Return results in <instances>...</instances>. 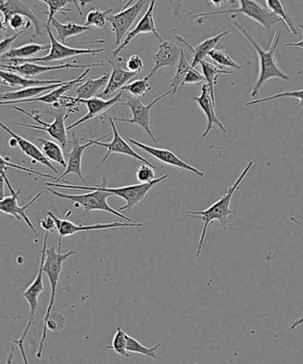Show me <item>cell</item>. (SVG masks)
Segmentation results:
<instances>
[{
	"label": "cell",
	"instance_id": "6da1fadb",
	"mask_svg": "<svg viewBox=\"0 0 303 364\" xmlns=\"http://www.w3.org/2000/svg\"><path fill=\"white\" fill-rule=\"evenodd\" d=\"M232 26L251 45L253 50L255 51L257 56H258V77H257L256 82L253 87L251 94H250L251 97H256L264 87V85L271 79L289 81V76L280 68L276 58L278 42H280L281 37L280 31H277L274 33L272 38H271L269 49H264L260 47L258 42L255 40V38L237 21H233Z\"/></svg>",
	"mask_w": 303,
	"mask_h": 364
},
{
	"label": "cell",
	"instance_id": "7a4b0ae2",
	"mask_svg": "<svg viewBox=\"0 0 303 364\" xmlns=\"http://www.w3.org/2000/svg\"><path fill=\"white\" fill-rule=\"evenodd\" d=\"M255 162L253 161H250L244 171H242L241 174L239 175L237 180H236L233 185L228 186L226 190V193L220 198L219 200L216 201L214 204L211 205L206 210L200 211H189L187 212L186 215L188 218L200 219L204 223L202 232H201L199 247L197 250V257H199L201 252H202L204 242H205L207 229L211 224H213L214 221L220 223L221 228L224 231H227L228 229V215L234 214L235 211L231 210V205L232 198H233L236 191L239 189L241 183L244 181L246 176L248 175L250 171L253 168Z\"/></svg>",
	"mask_w": 303,
	"mask_h": 364
},
{
	"label": "cell",
	"instance_id": "3957f363",
	"mask_svg": "<svg viewBox=\"0 0 303 364\" xmlns=\"http://www.w3.org/2000/svg\"><path fill=\"white\" fill-rule=\"evenodd\" d=\"M168 178V175L165 174L153 180L150 183H140L138 185H132L122 187H107V180L104 178L103 183L101 185L94 186H76L72 185V183H45V185L48 187H56V188L62 189H72V190H86V191H104V192H108L114 194L115 196L122 198L123 200L126 201V205L119 208V211H126L131 210L133 207H136L137 204L140 203L141 201L144 200V198L147 196L148 193L158 183L165 181Z\"/></svg>",
	"mask_w": 303,
	"mask_h": 364
},
{
	"label": "cell",
	"instance_id": "277c9868",
	"mask_svg": "<svg viewBox=\"0 0 303 364\" xmlns=\"http://www.w3.org/2000/svg\"><path fill=\"white\" fill-rule=\"evenodd\" d=\"M239 3L238 9H232L228 10H221V11L207 12L192 15L190 14L193 19L205 18L206 16L230 15V19H233L237 15H243L251 19L253 22L258 23L267 31H271L276 24L283 22L280 17L271 13L269 9L260 4L257 0H238Z\"/></svg>",
	"mask_w": 303,
	"mask_h": 364
},
{
	"label": "cell",
	"instance_id": "5b68a950",
	"mask_svg": "<svg viewBox=\"0 0 303 364\" xmlns=\"http://www.w3.org/2000/svg\"><path fill=\"white\" fill-rule=\"evenodd\" d=\"M48 192L55 194V196L62 198V199L68 200L74 203V208H83L82 215H89L91 211H105L116 215L119 218L124 219L126 221L133 222L131 218L123 215L121 212L114 210L108 203L109 198L114 196V194L104 191H90L89 193L83 194H67L57 192L51 187H47Z\"/></svg>",
	"mask_w": 303,
	"mask_h": 364
},
{
	"label": "cell",
	"instance_id": "8992f818",
	"mask_svg": "<svg viewBox=\"0 0 303 364\" xmlns=\"http://www.w3.org/2000/svg\"><path fill=\"white\" fill-rule=\"evenodd\" d=\"M44 28L47 31L49 40H50L51 48L49 49V53L47 55L41 56V58H33L26 60L21 59H9L1 61V65H20L26 63H50L61 61V60H66L72 58H75L77 55H97L101 54L104 51L103 48H75L69 47L67 44H63L60 42L57 38L53 34L50 26L45 24Z\"/></svg>",
	"mask_w": 303,
	"mask_h": 364
},
{
	"label": "cell",
	"instance_id": "52a82bcc",
	"mask_svg": "<svg viewBox=\"0 0 303 364\" xmlns=\"http://www.w3.org/2000/svg\"><path fill=\"white\" fill-rule=\"evenodd\" d=\"M49 233L50 232H45L44 237V245L43 247H42L40 269H38L37 277L34 279L33 284H31L29 287L26 289V291H24L23 294L24 299H26L28 304H29L31 310L30 320L28 321L27 327L26 330H24L22 337H21L19 339H16V341H13L15 344L18 346V348L21 350V353H22L23 356L24 362L26 363H28V360L26 358V353H24V341H26L27 335L29 333L31 327L33 326L35 314H36L38 306H40V304H38V298H40V296L42 294V292H43L45 289L43 284V273L45 261V250L48 249V240Z\"/></svg>",
	"mask_w": 303,
	"mask_h": 364
},
{
	"label": "cell",
	"instance_id": "ba28073f",
	"mask_svg": "<svg viewBox=\"0 0 303 364\" xmlns=\"http://www.w3.org/2000/svg\"><path fill=\"white\" fill-rule=\"evenodd\" d=\"M77 252H68L62 253V240L58 242V252H55V247L52 246L45 250V261L44 264V273L48 275V281L50 282L51 294L50 299L44 317V324L47 323L48 318L52 314L53 306L55 305L56 296V289L58 287L60 275H61L63 263L65 262L70 257L76 255Z\"/></svg>",
	"mask_w": 303,
	"mask_h": 364
},
{
	"label": "cell",
	"instance_id": "9c48e42d",
	"mask_svg": "<svg viewBox=\"0 0 303 364\" xmlns=\"http://www.w3.org/2000/svg\"><path fill=\"white\" fill-rule=\"evenodd\" d=\"M12 108L16 109L20 112L23 113L27 116H29L31 119H33L35 122L38 123V125L27 124V123H15V125L23 127V128L31 129L35 130H40V132H45L48 134L49 136L53 139L57 140L62 148H66L67 144L69 143L68 136H67V128H65L66 119L69 118V114H65V113H58L55 114L54 122L48 124L45 122L44 120L41 119L40 112L38 111H33V113L26 111V109L18 107V106L12 105Z\"/></svg>",
	"mask_w": 303,
	"mask_h": 364
},
{
	"label": "cell",
	"instance_id": "30bf717a",
	"mask_svg": "<svg viewBox=\"0 0 303 364\" xmlns=\"http://www.w3.org/2000/svg\"><path fill=\"white\" fill-rule=\"evenodd\" d=\"M172 94V91L169 90L165 92V94L161 95L160 97L155 98L153 102H150V105H145L143 104L139 97H133V95H130L128 97V101L126 102H123V105L128 106V107L131 109L132 112V118L131 119H124V118H118V117H114V119L117 120L119 122H128L131 123V124H136L145 130L148 135L150 136V139H153L154 143H158V140L156 137H155L154 134L151 132L150 129V111L151 108L153 107L157 102L162 100L169 95Z\"/></svg>",
	"mask_w": 303,
	"mask_h": 364
},
{
	"label": "cell",
	"instance_id": "8fae6325",
	"mask_svg": "<svg viewBox=\"0 0 303 364\" xmlns=\"http://www.w3.org/2000/svg\"><path fill=\"white\" fill-rule=\"evenodd\" d=\"M6 171L4 169H1V178L4 179L6 182V185L8 186L9 190L11 196H6L4 198H1V201H0V210L9 215H11V217L15 218L16 220L21 221L23 220L26 223L31 231L34 232V235L38 236V233L35 229L33 223H31V219L28 217L26 213V210L27 208H29L31 205L36 203V201L40 199L42 196V193H38L34 197L31 198L29 200V203L24 205V206L21 207L18 204V198L21 194V191H16L13 188L11 183L9 182L8 178V176L6 174Z\"/></svg>",
	"mask_w": 303,
	"mask_h": 364
},
{
	"label": "cell",
	"instance_id": "7c38bea8",
	"mask_svg": "<svg viewBox=\"0 0 303 364\" xmlns=\"http://www.w3.org/2000/svg\"><path fill=\"white\" fill-rule=\"evenodd\" d=\"M72 214V211L70 210L67 212V215L65 218H59L57 215L53 214L56 225H57L59 240H62L65 237L72 236L76 235L77 232H91V231H101V230L114 229V228H143V225L142 223H133V222H119L115 221L112 223H97L94 225H75L72 221L68 220V218Z\"/></svg>",
	"mask_w": 303,
	"mask_h": 364
},
{
	"label": "cell",
	"instance_id": "4fadbf2b",
	"mask_svg": "<svg viewBox=\"0 0 303 364\" xmlns=\"http://www.w3.org/2000/svg\"><path fill=\"white\" fill-rule=\"evenodd\" d=\"M110 120L111 129H112V141L111 143H104L101 142V140L104 139L105 137H101V139H81V141H86V142H90L93 144V146H101L104 148H106L107 154L104 155L103 160L100 162V164L98 165V168L101 167L105 162L107 161L108 158L111 156L112 154H118L122 155H126V156L132 157L133 159H136L137 161L143 162V164H145L151 166V167H155L153 164H151L149 161H147L146 159L141 156L140 154H137L135 150L133 149L131 146H129V144L126 142L124 139L121 136V134L119 133V130L117 129V126H116L114 118H109Z\"/></svg>",
	"mask_w": 303,
	"mask_h": 364
},
{
	"label": "cell",
	"instance_id": "5bb4252c",
	"mask_svg": "<svg viewBox=\"0 0 303 364\" xmlns=\"http://www.w3.org/2000/svg\"><path fill=\"white\" fill-rule=\"evenodd\" d=\"M148 3H150V0H137L135 4L128 6L123 11L118 14H111L108 16L107 21L111 23L112 31H114L116 36V45L121 44V41L128 35L130 28L135 23L141 12L143 11L144 6Z\"/></svg>",
	"mask_w": 303,
	"mask_h": 364
},
{
	"label": "cell",
	"instance_id": "9a60e30c",
	"mask_svg": "<svg viewBox=\"0 0 303 364\" xmlns=\"http://www.w3.org/2000/svg\"><path fill=\"white\" fill-rule=\"evenodd\" d=\"M0 9H1V36H4L6 31L9 28V20L10 17L16 14L26 16L31 20L35 28L33 38L40 37L42 35V23L38 17L35 15L33 10L27 6L22 0H1L0 3Z\"/></svg>",
	"mask_w": 303,
	"mask_h": 364
},
{
	"label": "cell",
	"instance_id": "2e32d148",
	"mask_svg": "<svg viewBox=\"0 0 303 364\" xmlns=\"http://www.w3.org/2000/svg\"><path fill=\"white\" fill-rule=\"evenodd\" d=\"M105 63H89V65H75V63H62L60 65H40L36 63H26L20 65H1V69L11 70V72L20 74V75L31 77L41 75V74L55 72V70L69 69H87L92 67H104Z\"/></svg>",
	"mask_w": 303,
	"mask_h": 364
},
{
	"label": "cell",
	"instance_id": "e0dca14e",
	"mask_svg": "<svg viewBox=\"0 0 303 364\" xmlns=\"http://www.w3.org/2000/svg\"><path fill=\"white\" fill-rule=\"evenodd\" d=\"M156 3L157 0H150L149 8H148L146 13L144 14V16L141 18L138 23H137L135 29L130 31V33L126 35L124 41H123L122 43L114 51V58H118L119 55L121 54L124 49L128 47L133 38L138 36L140 34L153 33L155 35V37L158 38V41L161 42L164 41L163 38H162L161 35L158 33L156 23H155L154 9L155 6H156Z\"/></svg>",
	"mask_w": 303,
	"mask_h": 364
},
{
	"label": "cell",
	"instance_id": "ac0fdd59",
	"mask_svg": "<svg viewBox=\"0 0 303 364\" xmlns=\"http://www.w3.org/2000/svg\"><path fill=\"white\" fill-rule=\"evenodd\" d=\"M114 58V60L109 61L112 67V70L106 87L99 95L101 98L107 99L111 97L116 92L122 90L126 84H128L130 80H133L138 74L123 69L122 63H124V58Z\"/></svg>",
	"mask_w": 303,
	"mask_h": 364
},
{
	"label": "cell",
	"instance_id": "d6986e66",
	"mask_svg": "<svg viewBox=\"0 0 303 364\" xmlns=\"http://www.w3.org/2000/svg\"><path fill=\"white\" fill-rule=\"evenodd\" d=\"M129 142L135 144V146L140 148V149L146 151L147 154H149L151 156L156 158L157 160L163 162L164 164L172 166V167L185 169V171L192 172L193 174L199 176V178H204V176H205L202 171H200L199 169L193 167L192 165L186 164L185 161H183L182 159L176 156V155L171 151L162 149V148L147 146V144L140 143L138 141L135 139H130Z\"/></svg>",
	"mask_w": 303,
	"mask_h": 364
},
{
	"label": "cell",
	"instance_id": "ffe728a7",
	"mask_svg": "<svg viewBox=\"0 0 303 364\" xmlns=\"http://www.w3.org/2000/svg\"><path fill=\"white\" fill-rule=\"evenodd\" d=\"M122 92L116 95V97L111 99H104L100 97H94L90 99H84L80 100L81 104L87 105L88 112L86 115L81 117L77 122L72 123V125L67 127V130H72L76 127L83 124V123L88 122V120L97 118V117L103 115L110 109L112 106H114L122 100Z\"/></svg>",
	"mask_w": 303,
	"mask_h": 364
},
{
	"label": "cell",
	"instance_id": "44dd1931",
	"mask_svg": "<svg viewBox=\"0 0 303 364\" xmlns=\"http://www.w3.org/2000/svg\"><path fill=\"white\" fill-rule=\"evenodd\" d=\"M193 100L199 106L201 111L205 113L207 119L206 129L205 132L202 134V139H206V137L209 135V133L212 132L214 129L217 128V127L221 129V132H227V129L225 128L224 123L218 119L216 115V106L214 105L213 99L211 97L209 85L206 83L204 84L202 88H201L199 97H194Z\"/></svg>",
	"mask_w": 303,
	"mask_h": 364
},
{
	"label": "cell",
	"instance_id": "7402d4cb",
	"mask_svg": "<svg viewBox=\"0 0 303 364\" xmlns=\"http://www.w3.org/2000/svg\"><path fill=\"white\" fill-rule=\"evenodd\" d=\"M181 54L182 49L174 41H162L158 51L153 55L155 63L153 68L146 76L148 79L150 80L158 70L164 67L175 66L176 63H179Z\"/></svg>",
	"mask_w": 303,
	"mask_h": 364
},
{
	"label": "cell",
	"instance_id": "603a6c76",
	"mask_svg": "<svg viewBox=\"0 0 303 364\" xmlns=\"http://www.w3.org/2000/svg\"><path fill=\"white\" fill-rule=\"evenodd\" d=\"M79 137L76 136L75 133H72V139L70 141L72 144V149L69 154H66L68 156V162H67V167L65 171L61 176L57 178L56 183L63 181V178L70 174H76L79 176V178L84 183V186H87L86 180H84L82 175V171H81V166H82V157L84 150L87 149L88 147L93 146V144L87 142L84 144H80Z\"/></svg>",
	"mask_w": 303,
	"mask_h": 364
},
{
	"label": "cell",
	"instance_id": "cb8c5ba5",
	"mask_svg": "<svg viewBox=\"0 0 303 364\" xmlns=\"http://www.w3.org/2000/svg\"><path fill=\"white\" fill-rule=\"evenodd\" d=\"M66 81L67 80L58 84L22 88V90L16 91L6 92V93L1 94V102H0V105H12L13 104H17V102H23L24 101L29 100V99L41 97V95L47 93V92L62 86V85L66 82Z\"/></svg>",
	"mask_w": 303,
	"mask_h": 364
},
{
	"label": "cell",
	"instance_id": "d4e9b609",
	"mask_svg": "<svg viewBox=\"0 0 303 364\" xmlns=\"http://www.w3.org/2000/svg\"><path fill=\"white\" fill-rule=\"evenodd\" d=\"M230 34V31H224L223 33L216 35V36L206 38V40L201 42L199 45H197L196 47H192V46L190 45L188 41H185V38L182 36H175V38H177L179 42L184 44L186 47L189 49L190 52H192L193 55L192 65L194 68H196V66L197 65H200V63L202 62L203 60L206 59L209 53L216 48L218 43H219L224 38Z\"/></svg>",
	"mask_w": 303,
	"mask_h": 364
},
{
	"label": "cell",
	"instance_id": "484cf974",
	"mask_svg": "<svg viewBox=\"0 0 303 364\" xmlns=\"http://www.w3.org/2000/svg\"><path fill=\"white\" fill-rule=\"evenodd\" d=\"M0 126H1V128L4 129L9 135L12 137H15L17 140V143H18V147L20 149L22 150L28 157H30L31 160H33V164H40L45 166V167L50 168L52 171L55 173V174H58V169L55 168V166H53L50 161L45 157L43 151L38 149V147L35 146L33 143H31V141L24 139L23 136L17 135V134L12 132L8 126H6L4 123H0Z\"/></svg>",
	"mask_w": 303,
	"mask_h": 364
},
{
	"label": "cell",
	"instance_id": "4316f807",
	"mask_svg": "<svg viewBox=\"0 0 303 364\" xmlns=\"http://www.w3.org/2000/svg\"><path fill=\"white\" fill-rule=\"evenodd\" d=\"M1 85L12 88H26L36 86H45V85L62 83L65 80H34L30 77L20 75V74L11 72V70L1 69L0 70Z\"/></svg>",
	"mask_w": 303,
	"mask_h": 364
},
{
	"label": "cell",
	"instance_id": "83f0119b",
	"mask_svg": "<svg viewBox=\"0 0 303 364\" xmlns=\"http://www.w3.org/2000/svg\"><path fill=\"white\" fill-rule=\"evenodd\" d=\"M89 73L90 68H87L82 74H81V75L77 77V79L72 80H67L66 82L62 85V86L49 91L48 93H45L43 95H41V97L29 99V100L24 101L23 102H45V104L53 105V106L55 107V106L58 104L60 100H61V98L63 97V95H65V93H67V92L72 90V88L75 87L76 85L83 83L84 81V77H86Z\"/></svg>",
	"mask_w": 303,
	"mask_h": 364
},
{
	"label": "cell",
	"instance_id": "f1b7e54d",
	"mask_svg": "<svg viewBox=\"0 0 303 364\" xmlns=\"http://www.w3.org/2000/svg\"><path fill=\"white\" fill-rule=\"evenodd\" d=\"M50 45H41L36 43L26 44L22 47L12 48L5 54L0 55V61L9 59L26 60L36 58L37 55L50 49Z\"/></svg>",
	"mask_w": 303,
	"mask_h": 364
},
{
	"label": "cell",
	"instance_id": "f546056e",
	"mask_svg": "<svg viewBox=\"0 0 303 364\" xmlns=\"http://www.w3.org/2000/svg\"><path fill=\"white\" fill-rule=\"evenodd\" d=\"M109 77H110V75L104 73L97 79L84 80V82L81 83L80 86L77 88L76 97L79 100L94 97L101 87H106Z\"/></svg>",
	"mask_w": 303,
	"mask_h": 364
},
{
	"label": "cell",
	"instance_id": "4dcf8cb0",
	"mask_svg": "<svg viewBox=\"0 0 303 364\" xmlns=\"http://www.w3.org/2000/svg\"><path fill=\"white\" fill-rule=\"evenodd\" d=\"M201 67H202L204 76L206 77V84L209 85L211 97L213 99L214 105L216 106V93H214V87L218 84V80L221 75H225V74H232L234 73L226 70L221 67L216 65V63L207 61V60H203L200 63Z\"/></svg>",
	"mask_w": 303,
	"mask_h": 364
},
{
	"label": "cell",
	"instance_id": "1f68e13d",
	"mask_svg": "<svg viewBox=\"0 0 303 364\" xmlns=\"http://www.w3.org/2000/svg\"><path fill=\"white\" fill-rule=\"evenodd\" d=\"M57 33V40L63 44H66L67 38L79 36V35L91 31V26H80L74 22L60 23L57 19H54L51 23Z\"/></svg>",
	"mask_w": 303,
	"mask_h": 364
},
{
	"label": "cell",
	"instance_id": "d6a6232c",
	"mask_svg": "<svg viewBox=\"0 0 303 364\" xmlns=\"http://www.w3.org/2000/svg\"><path fill=\"white\" fill-rule=\"evenodd\" d=\"M38 141L41 143L42 151H43L45 157H47L49 161H54L55 164L66 168L67 162L65 159L62 147L50 140L38 139Z\"/></svg>",
	"mask_w": 303,
	"mask_h": 364
},
{
	"label": "cell",
	"instance_id": "836d02e7",
	"mask_svg": "<svg viewBox=\"0 0 303 364\" xmlns=\"http://www.w3.org/2000/svg\"><path fill=\"white\" fill-rule=\"evenodd\" d=\"M265 4L266 8L269 9L271 13L280 17L282 21L285 23V26L288 28V30L290 31V33L294 35V36H297L298 33L297 31H296L294 24L292 23L290 17H289L287 11H285V6L283 3L281 2V0H265Z\"/></svg>",
	"mask_w": 303,
	"mask_h": 364
},
{
	"label": "cell",
	"instance_id": "e575fe53",
	"mask_svg": "<svg viewBox=\"0 0 303 364\" xmlns=\"http://www.w3.org/2000/svg\"><path fill=\"white\" fill-rule=\"evenodd\" d=\"M192 65H190L188 60L186 58L184 51L182 49L181 58H180L177 70H176V73L171 82L172 95H175L178 88L182 87L183 81H184L186 75L189 72V70L192 69Z\"/></svg>",
	"mask_w": 303,
	"mask_h": 364
},
{
	"label": "cell",
	"instance_id": "d590c367",
	"mask_svg": "<svg viewBox=\"0 0 303 364\" xmlns=\"http://www.w3.org/2000/svg\"><path fill=\"white\" fill-rule=\"evenodd\" d=\"M114 12V9H108L106 10L94 9L88 12L87 16L86 26L95 27L97 29L104 30L106 27L108 16Z\"/></svg>",
	"mask_w": 303,
	"mask_h": 364
},
{
	"label": "cell",
	"instance_id": "8d00e7d4",
	"mask_svg": "<svg viewBox=\"0 0 303 364\" xmlns=\"http://www.w3.org/2000/svg\"><path fill=\"white\" fill-rule=\"evenodd\" d=\"M160 343H158V344L154 346L153 348H146V346L141 344L138 341H136V338L130 337V336L126 334V349H128V351L130 353H140V355H143L146 357H149V358L156 360V351L160 348Z\"/></svg>",
	"mask_w": 303,
	"mask_h": 364
},
{
	"label": "cell",
	"instance_id": "74e56055",
	"mask_svg": "<svg viewBox=\"0 0 303 364\" xmlns=\"http://www.w3.org/2000/svg\"><path fill=\"white\" fill-rule=\"evenodd\" d=\"M209 58L214 63L224 69V67H230V68L236 70H241L242 65H238L231 58L227 50L224 49H216L211 51L209 55Z\"/></svg>",
	"mask_w": 303,
	"mask_h": 364
},
{
	"label": "cell",
	"instance_id": "f35d334b",
	"mask_svg": "<svg viewBox=\"0 0 303 364\" xmlns=\"http://www.w3.org/2000/svg\"><path fill=\"white\" fill-rule=\"evenodd\" d=\"M281 98L295 99V100H298L299 102V105L297 106L298 109L303 107V90L283 92V93H278L276 95H270V97L260 98L257 99V100L246 102L245 105H256L262 104V102L277 100V99Z\"/></svg>",
	"mask_w": 303,
	"mask_h": 364
},
{
	"label": "cell",
	"instance_id": "ab89813d",
	"mask_svg": "<svg viewBox=\"0 0 303 364\" xmlns=\"http://www.w3.org/2000/svg\"><path fill=\"white\" fill-rule=\"evenodd\" d=\"M122 90L128 92L133 97H143L144 95L151 91L150 79H148L146 76L137 79L131 83L126 84L122 88Z\"/></svg>",
	"mask_w": 303,
	"mask_h": 364
},
{
	"label": "cell",
	"instance_id": "60d3db41",
	"mask_svg": "<svg viewBox=\"0 0 303 364\" xmlns=\"http://www.w3.org/2000/svg\"><path fill=\"white\" fill-rule=\"evenodd\" d=\"M107 349L114 350L117 355L130 358L129 352L126 349V333L121 326L116 328V333L112 339L111 346H108Z\"/></svg>",
	"mask_w": 303,
	"mask_h": 364
},
{
	"label": "cell",
	"instance_id": "b9f144b4",
	"mask_svg": "<svg viewBox=\"0 0 303 364\" xmlns=\"http://www.w3.org/2000/svg\"><path fill=\"white\" fill-rule=\"evenodd\" d=\"M73 2V0H48V12L45 13L48 16L47 26H50L52 21L55 19L56 14L61 13L66 16L67 13L72 12V9H67V5Z\"/></svg>",
	"mask_w": 303,
	"mask_h": 364
},
{
	"label": "cell",
	"instance_id": "7bdbcfd3",
	"mask_svg": "<svg viewBox=\"0 0 303 364\" xmlns=\"http://www.w3.org/2000/svg\"><path fill=\"white\" fill-rule=\"evenodd\" d=\"M33 26V23L30 18H28L26 16L20 15V14L12 16L9 20V26L13 31H15L16 33H23L24 31L29 30Z\"/></svg>",
	"mask_w": 303,
	"mask_h": 364
},
{
	"label": "cell",
	"instance_id": "ee69618b",
	"mask_svg": "<svg viewBox=\"0 0 303 364\" xmlns=\"http://www.w3.org/2000/svg\"><path fill=\"white\" fill-rule=\"evenodd\" d=\"M155 168L151 166L143 164L140 166L136 171V178L139 183H150L153 182L155 178Z\"/></svg>",
	"mask_w": 303,
	"mask_h": 364
},
{
	"label": "cell",
	"instance_id": "f6af8a7d",
	"mask_svg": "<svg viewBox=\"0 0 303 364\" xmlns=\"http://www.w3.org/2000/svg\"><path fill=\"white\" fill-rule=\"evenodd\" d=\"M9 168L20 169V171H26L27 173H29V174L38 175V176H43V178H48L54 179L55 182H56V180H57V178H55V176H53L51 175L42 174V173L35 171H33V169L24 168V167H22V166H19V165H16V164H11V162H10L9 157H3L2 156L1 157V169H5V171H6V169H9Z\"/></svg>",
	"mask_w": 303,
	"mask_h": 364
},
{
	"label": "cell",
	"instance_id": "bcb514c9",
	"mask_svg": "<svg viewBox=\"0 0 303 364\" xmlns=\"http://www.w3.org/2000/svg\"><path fill=\"white\" fill-rule=\"evenodd\" d=\"M38 222H40L41 228H43L45 232H55L58 231L57 225H56V222L54 217H53L51 211H45V217L38 219Z\"/></svg>",
	"mask_w": 303,
	"mask_h": 364
},
{
	"label": "cell",
	"instance_id": "7dc6e473",
	"mask_svg": "<svg viewBox=\"0 0 303 364\" xmlns=\"http://www.w3.org/2000/svg\"><path fill=\"white\" fill-rule=\"evenodd\" d=\"M204 81H206V77L204 76V74L200 73L199 70L192 67V69H190L188 74H187L184 81H183L182 87L188 84L193 85L202 83Z\"/></svg>",
	"mask_w": 303,
	"mask_h": 364
},
{
	"label": "cell",
	"instance_id": "c3c4849f",
	"mask_svg": "<svg viewBox=\"0 0 303 364\" xmlns=\"http://www.w3.org/2000/svg\"><path fill=\"white\" fill-rule=\"evenodd\" d=\"M144 68L143 59L138 55H133L130 56L126 61V69L129 72L140 73Z\"/></svg>",
	"mask_w": 303,
	"mask_h": 364
},
{
	"label": "cell",
	"instance_id": "681fc988",
	"mask_svg": "<svg viewBox=\"0 0 303 364\" xmlns=\"http://www.w3.org/2000/svg\"><path fill=\"white\" fill-rule=\"evenodd\" d=\"M22 34V33H16L12 35V36L3 38L1 44H0V47H1V48H0L1 49V55L5 54L6 52L10 50V49L12 48L13 42H15Z\"/></svg>",
	"mask_w": 303,
	"mask_h": 364
},
{
	"label": "cell",
	"instance_id": "f907efd6",
	"mask_svg": "<svg viewBox=\"0 0 303 364\" xmlns=\"http://www.w3.org/2000/svg\"><path fill=\"white\" fill-rule=\"evenodd\" d=\"M211 6L214 9H220L224 8L228 4H233L235 0H207Z\"/></svg>",
	"mask_w": 303,
	"mask_h": 364
},
{
	"label": "cell",
	"instance_id": "816d5d0a",
	"mask_svg": "<svg viewBox=\"0 0 303 364\" xmlns=\"http://www.w3.org/2000/svg\"><path fill=\"white\" fill-rule=\"evenodd\" d=\"M297 27L302 34V40L298 42H294V43L285 44V48H299L303 50V24H297Z\"/></svg>",
	"mask_w": 303,
	"mask_h": 364
},
{
	"label": "cell",
	"instance_id": "f5cc1de1",
	"mask_svg": "<svg viewBox=\"0 0 303 364\" xmlns=\"http://www.w3.org/2000/svg\"><path fill=\"white\" fill-rule=\"evenodd\" d=\"M182 3V0H177V4H176L174 11V15L175 16L180 17V15H181Z\"/></svg>",
	"mask_w": 303,
	"mask_h": 364
},
{
	"label": "cell",
	"instance_id": "db71d44e",
	"mask_svg": "<svg viewBox=\"0 0 303 364\" xmlns=\"http://www.w3.org/2000/svg\"><path fill=\"white\" fill-rule=\"evenodd\" d=\"M303 324V316L301 318H299V319L295 320L294 323H292L291 326V330L294 331L296 328H298L299 326H301V325Z\"/></svg>",
	"mask_w": 303,
	"mask_h": 364
},
{
	"label": "cell",
	"instance_id": "11a10c76",
	"mask_svg": "<svg viewBox=\"0 0 303 364\" xmlns=\"http://www.w3.org/2000/svg\"><path fill=\"white\" fill-rule=\"evenodd\" d=\"M93 2L92 0H79L80 8L84 9L87 5L91 4Z\"/></svg>",
	"mask_w": 303,
	"mask_h": 364
},
{
	"label": "cell",
	"instance_id": "9f6ffc18",
	"mask_svg": "<svg viewBox=\"0 0 303 364\" xmlns=\"http://www.w3.org/2000/svg\"><path fill=\"white\" fill-rule=\"evenodd\" d=\"M9 146L12 148L18 146V143H17V140L15 139V137L11 136V139L9 140Z\"/></svg>",
	"mask_w": 303,
	"mask_h": 364
},
{
	"label": "cell",
	"instance_id": "6f0895ef",
	"mask_svg": "<svg viewBox=\"0 0 303 364\" xmlns=\"http://www.w3.org/2000/svg\"><path fill=\"white\" fill-rule=\"evenodd\" d=\"M135 0H124V9H128V6H131Z\"/></svg>",
	"mask_w": 303,
	"mask_h": 364
},
{
	"label": "cell",
	"instance_id": "680465c9",
	"mask_svg": "<svg viewBox=\"0 0 303 364\" xmlns=\"http://www.w3.org/2000/svg\"><path fill=\"white\" fill-rule=\"evenodd\" d=\"M73 3H74V4H75L76 8L77 9V10H79L80 16H83V13H82V11H81V8H80V6L79 4V2H77V0H73Z\"/></svg>",
	"mask_w": 303,
	"mask_h": 364
},
{
	"label": "cell",
	"instance_id": "91938a15",
	"mask_svg": "<svg viewBox=\"0 0 303 364\" xmlns=\"http://www.w3.org/2000/svg\"><path fill=\"white\" fill-rule=\"evenodd\" d=\"M290 219H291L292 221H294V223H296V224H298L299 225H301L303 228V223H302L301 221L298 220V219H296L294 218H291Z\"/></svg>",
	"mask_w": 303,
	"mask_h": 364
},
{
	"label": "cell",
	"instance_id": "94428289",
	"mask_svg": "<svg viewBox=\"0 0 303 364\" xmlns=\"http://www.w3.org/2000/svg\"><path fill=\"white\" fill-rule=\"evenodd\" d=\"M38 1H40L42 3H45V4H48V0H38Z\"/></svg>",
	"mask_w": 303,
	"mask_h": 364
},
{
	"label": "cell",
	"instance_id": "6125c7cd",
	"mask_svg": "<svg viewBox=\"0 0 303 364\" xmlns=\"http://www.w3.org/2000/svg\"><path fill=\"white\" fill-rule=\"evenodd\" d=\"M167 1H168L169 3H171V4H174V1H172V0H167Z\"/></svg>",
	"mask_w": 303,
	"mask_h": 364
}]
</instances>
